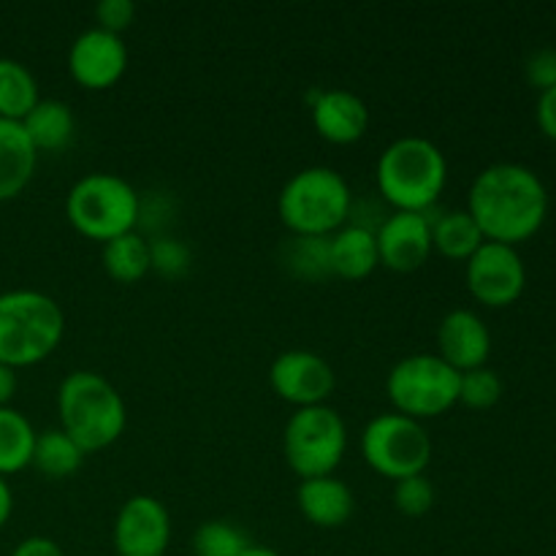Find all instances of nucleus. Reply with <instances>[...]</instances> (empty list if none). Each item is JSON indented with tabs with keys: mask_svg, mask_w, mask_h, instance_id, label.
<instances>
[{
	"mask_svg": "<svg viewBox=\"0 0 556 556\" xmlns=\"http://www.w3.org/2000/svg\"><path fill=\"white\" fill-rule=\"evenodd\" d=\"M467 212L486 242H527L548 217V190L532 168L521 163H492L483 168L467 193Z\"/></svg>",
	"mask_w": 556,
	"mask_h": 556,
	"instance_id": "nucleus-1",
	"label": "nucleus"
},
{
	"mask_svg": "<svg viewBox=\"0 0 556 556\" xmlns=\"http://www.w3.org/2000/svg\"><path fill=\"white\" fill-rule=\"evenodd\" d=\"M375 182L394 212H432L448 182V161L434 141L402 136L380 152Z\"/></svg>",
	"mask_w": 556,
	"mask_h": 556,
	"instance_id": "nucleus-2",
	"label": "nucleus"
},
{
	"mask_svg": "<svg viewBox=\"0 0 556 556\" xmlns=\"http://www.w3.org/2000/svg\"><path fill=\"white\" fill-rule=\"evenodd\" d=\"M58 416L60 429L85 454L114 445L128 427L123 394L92 369L65 375L58 389Z\"/></svg>",
	"mask_w": 556,
	"mask_h": 556,
	"instance_id": "nucleus-3",
	"label": "nucleus"
},
{
	"mask_svg": "<svg viewBox=\"0 0 556 556\" xmlns=\"http://www.w3.org/2000/svg\"><path fill=\"white\" fill-rule=\"evenodd\" d=\"M65 334L63 307L41 291L0 293V364L33 367L60 348Z\"/></svg>",
	"mask_w": 556,
	"mask_h": 556,
	"instance_id": "nucleus-4",
	"label": "nucleus"
},
{
	"mask_svg": "<svg viewBox=\"0 0 556 556\" xmlns=\"http://www.w3.org/2000/svg\"><path fill=\"white\" fill-rule=\"evenodd\" d=\"M277 215L296 237H331L353 215L351 185L337 168H302L282 185Z\"/></svg>",
	"mask_w": 556,
	"mask_h": 556,
	"instance_id": "nucleus-5",
	"label": "nucleus"
},
{
	"mask_svg": "<svg viewBox=\"0 0 556 556\" xmlns=\"http://www.w3.org/2000/svg\"><path fill=\"white\" fill-rule=\"evenodd\" d=\"M139 204L141 195L119 174L92 172L65 195V217L76 233L106 244L139 228Z\"/></svg>",
	"mask_w": 556,
	"mask_h": 556,
	"instance_id": "nucleus-6",
	"label": "nucleus"
},
{
	"mask_svg": "<svg viewBox=\"0 0 556 556\" xmlns=\"http://www.w3.org/2000/svg\"><path fill=\"white\" fill-rule=\"evenodd\" d=\"M459 378L462 372L445 364L438 353H413L391 367L386 394L394 413L424 424L459 405Z\"/></svg>",
	"mask_w": 556,
	"mask_h": 556,
	"instance_id": "nucleus-7",
	"label": "nucleus"
},
{
	"mask_svg": "<svg viewBox=\"0 0 556 556\" xmlns=\"http://www.w3.org/2000/svg\"><path fill=\"white\" fill-rule=\"evenodd\" d=\"M348 427L340 413L329 405L299 407L282 432V454L288 467L302 481L334 476L345 459Z\"/></svg>",
	"mask_w": 556,
	"mask_h": 556,
	"instance_id": "nucleus-8",
	"label": "nucleus"
},
{
	"mask_svg": "<svg viewBox=\"0 0 556 556\" xmlns=\"http://www.w3.org/2000/svg\"><path fill=\"white\" fill-rule=\"evenodd\" d=\"M362 454L378 476L396 483L427 472L432 462V438L421 421H413L402 413H383L364 427Z\"/></svg>",
	"mask_w": 556,
	"mask_h": 556,
	"instance_id": "nucleus-9",
	"label": "nucleus"
},
{
	"mask_svg": "<svg viewBox=\"0 0 556 556\" xmlns=\"http://www.w3.org/2000/svg\"><path fill=\"white\" fill-rule=\"evenodd\" d=\"M467 291L472 299L492 309L510 307L527 288V266L519 250L510 244L483 242L478 253L467 261Z\"/></svg>",
	"mask_w": 556,
	"mask_h": 556,
	"instance_id": "nucleus-10",
	"label": "nucleus"
},
{
	"mask_svg": "<svg viewBox=\"0 0 556 556\" xmlns=\"http://www.w3.org/2000/svg\"><path fill=\"white\" fill-rule=\"evenodd\" d=\"M117 556H166L172 543V516L150 494H134L117 510L112 530Z\"/></svg>",
	"mask_w": 556,
	"mask_h": 556,
	"instance_id": "nucleus-11",
	"label": "nucleus"
},
{
	"mask_svg": "<svg viewBox=\"0 0 556 556\" xmlns=\"http://www.w3.org/2000/svg\"><path fill=\"white\" fill-rule=\"evenodd\" d=\"M269 386L282 402L299 410V407L326 405V400L334 394L337 375L324 356L293 348L271 362Z\"/></svg>",
	"mask_w": 556,
	"mask_h": 556,
	"instance_id": "nucleus-12",
	"label": "nucleus"
},
{
	"mask_svg": "<svg viewBox=\"0 0 556 556\" xmlns=\"http://www.w3.org/2000/svg\"><path fill=\"white\" fill-rule=\"evenodd\" d=\"M375 239H378L380 266L400 275L421 269L434 253L432 212H391L380 220Z\"/></svg>",
	"mask_w": 556,
	"mask_h": 556,
	"instance_id": "nucleus-13",
	"label": "nucleus"
},
{
	"mask_svg": "<svg viewBox=\"0 0 556 556\" xmlns=\"http://www.w3.org/2000/svg\"><path fill=\"white\" fill-rule=\"evenodd\" d=\"M71 79L85 90H109L128 71V49L123 36L90 27L79 33L68 49Z\"/></svg>",
	"mask_w": 556,
	"mask_h": 556,
	"instance_id": "nucleus-14",
	"label": "nucleus"
},
{
	"mask_svg": "<svg viewBox=\"0 0 556 556\" xmlns=\"http://www.w3.org/2000/svg\"><path fill=\"white\" fill-rule=\"evenodd\" d=\"M438 356L456 372L486 367L492 356V331L472 309H451L438 326Z\"/></svg>",
	"mask_w": 556,
	"mask_h": 556,
	"instance_id": "nucleus-15",
	"label": "nucleus"
},
{
	"mask_svg": "<svg viewBox=\"0 0 556 556\" xmlns=\"http://www.w3.org/2000/svg\"><path fill=\"white\" fill-rule=\"evenodd\" d=\"M309 119L320 139L348 147L367 134L369 109L351 90H315L309 96Z\"/></svg>",
	"mask_w": 556,
	"mask_h": 556,
	"instance_id": "nucleus-16",
	"label": "nucleus"
},
{
	"mask_svg": "<svg viewBox=\"0 0 556 556\" xmlns=\"http://www.w3.org/2000/svg\"><path fill=\"white\" fill-rule=\"evenodd\" d=\"M296 505L304 519L320 530H337L348 525L356 508L351 486L337 476L307 478L296 489Z\"/></svg>",
	"mask_w": 556,
	"mask_h": 556,
	"instance_id": "nucleus-17",
	"label": "nucleus"
},
{
	"mask_svg": "<svg viewBox=\"0 0 556 556\" xmlns=\"http://www.w3.org/2000/svg\"><path fill=\"white\" fill-rule=\"evenodd\" d=\"M329 258L331 277H342L351 282L364 280L380 266L375 231L369 226L348 223L329 237Z\"/></svg>",
	"mask_w": 556,
	"mask_h": 556,
	"instance_id": "nucleus-18",
	"label": "nucleus"
},
{
	"mask_svg": "<svg viewBox=\"0 0 556 556\" xmlns=\"http://www.w3.org/2000/svg\"><path fill=\"white\" fill-rule=\"evenodd\" d=\"M38 152L22 123L0 119V204L16 199L36 174Z\"/></svg>",
	"mask_w": 556,
	"mask_h": 556,
	"instance_id": "nucleus-19",
	"label": "nucleus"
},
{
	"mask_svg": "<svg viewBox=\"0 0 556 556\" xmlns=\"http://www.w3.org/2000/svg\"><path fill=\"white\" fill-rule=\"evenodd\" d=\"M22 128H25L36 152H63L74 141L76 119L65 101L41 98L22 119Z\"/></svg>",
	"mask_w": 556,
	"mask_h": 556,
	"instance_id": "nucleus-20",
	"label": "nucleus"
},
{
	"mask_svg": "<svg viewBox=\"0 0 556 556\" xmlns=\"http://www.w3.org/2000/svg\"><path fill=\"white\" fill-rule=\"evenodd\" d=\"M483 242L486 239H483L481 228H478V223L472 220L467 210L440 212V215L432 217V248L443 258L465 261L467 264Z\"/></svg>",
	"mask_w": 556,
	"mask_h": 556,
	"instance_id": "nucleus-21",
	"label": "nucleus"
},
{
	"mask_svg": "<svg viewBox=\"0 0 556 556\" xmlns=\"http://www.w3.org/2000/svg\"><path fill=\"white\" fill-rule=\"evenodd\" d=\"M101 261L103 269H106V275L112 277L114 282L134 286V282L144 280L152 271L150 239H144V233L139 231L123 233V237L103 244Z\"/></svg>",
	"mask_w": 556,
	"mask_h": 556,
	"instance_id": "nucleus-22",
	"label": "nucleus"
},
{
	"mask_svg": "<svg viewBox=\"0 0 556 556\" xmlns=\"http://www.w3.org/2000/svg\"><path fill=\"white\" fill-rule=\"evenodd\" d=\"M85 456V451L58 427L36 434V448H33L30 467H36L49 481H65V478H71L79 470Z\"/></svg>",
	"mask_w": 556,
	"mask_h": 556,
	"instance_id": "nucleus-23",
	"label": "nucleus"
},
{
	"mask_svg": "<svg viewBox=\"0 0 556 556\" xmlns=\"http://www.w3.org/2000/svg\"><path fill=\"white\" fill-rule=\"evenodd\" d=\"M280 264L302 282H320L331 277L329 237H291L280 248Z\"/></svg>",
	"mask_w": 556,
	"mask_h": 556,
	"instance_id": "nucleus-24",
	"label": "nucleus"
},
{
	"mask_svg": "<svg viewBox=\"0 0 556 556\" xmlns=\"http://www.w3.org/2000/svg\"><path fill=\"white\" fill-rule=\"evenodd\" d=\"M36 429L14 407H0V476H14L33 462Z\"/></svg>",
	"mask_w": 556,
	"mask_h": 556,
	"instance_id": "nucleus-25",
	"label": "nucleus"
},
{
	"mask_svg": "<svg viewBox=\"0 0 556 556\" xmlns=\"http://www.w3.org/2000/svg\"><path fill=\"white\" fill-rule=\"evenodd\" d=\"M38 101V81L30 68L14 58H0V119L22 123Z\"/></svg>",
	"mask_w": 556,
	"mask_h": 556,
	"instance_id": "nucleus-26",
	"label": "nucleus"
},
{
	"mask_svg": "<svg viewBox=\"0 0 556 556\" xmlns=\"http://www.w3.org/2000/svg\"><path fill=\"white\" fill-rule=\"evenodd\" d=\"M248 546L250 538L237 525L223 519L204 521L193 535L195 556H242Z\"/></svg>",
	"mask_w": 556,
	"mask_h": 556,
	"instance_id": "nucleus-27",
	"label": "nucleus"
},
{
	"mask_svg": "<svg viewBox=\"0 0 556 556\" xmlns=\"http://www.w3.org/2000/svg\"><path fill=\"white\" fill-rule=\"evenodd\" d=\"M503 396V380L494 369L481 367L462 372L459 378V405L470 407V410H489Z\"/></svg>",
	"mask_w": 556,
	"mask_h": 556,
	"instance_id": "nucleus-28",
	"label": "nucleus"
},
{
	"mask_svg": "<svg viewBox=\"0 0 556 556\" xmlns=\"http://www.w3.org/2000/svg\"><path fill=\"white\" fill-rule=\"evenodd\" d=\"M394 505L407 519L427 516L434 505V486L427 476H410L394 483Z\"/></svg>",
	"mask_w": 556,
	"mask_h": 556,
	"instance_id": "nucleus-29",
	"label": "nucleus"
},
{
	"mask_svg": "<svg viewBox=\"0 0 556 556\" xmlns=\"http://www.w3.org/2000/svg\"><path fill=\"white\" fill-rule=\"evenodd\" d=\"M150 258L152 271L168 277V280H177L190 269V250L174 237L150 239Z\"/></svg>",
	"mask_w": 556,
	"mask_h": 556,
	"instance_id": "nucleus-30",
	"label": "nucleus"
},
{
	"mask_svg": "<svg viewBox=\"0 0 556 556\" xmlns=\"http://www.w3.org/2000/svg\"><path fill=\"white\" fill-rule=\"evenodd\" d=\"M136 20V5L134 0H101L96 5V27L101 30L114 33V36H123Z\"/></svg>",
	"mask_w": 556,
	"mask_h": 556,
	"instance_id": "nucleus-31",
	"label": "nucleus"
},
{
	"mask_svg": "<svg viewBox=\"0 0 556 556\" xmlns=\"http://www.w3.org/2000/svg\"><path fill=\"white\" fill-rule=\"evenodd\" d=\"M525 76L535 90L546 92L556 87V49L543 47L527 58L525 63Z\"/></svg>",
	"mask_w": 556,
	"mask_h": 556,
	"instance_id": "nucleus-32",
	"label": "nucleus"
},
{
	"mask_svg": "<svg viewBox=\"0 0 556 556\" xmlns=\"http://www.w3.org/2000/svg\"><path fill=\"white\" fill-rule=\"evenodd\" d=\"M535 119H538V128H541V134L546 136V139L556 141V87L541 92V98H538Z\"/></svg>",
	"mask_w": 556,
	"mask_h": 556,
	"instance_id": "nucleus-33",
	"label": "nucleus"
},
{
	"mask_svg": "<svg viewBox=\"0 0 556 556\" xmlns=\"http://www.w3.org/2000/svg\"><path fill=\"white\" fill-rule=\"evenodd\" d=\"M11 556H65V554L63 548H60V543H54L52 538L30 535L22 543H16V548L11 552Z\"/></svg>",
	"mask_w": 556,
	"mask_h": 556,
	"instance_id": "nucleus-34",
	"label": "nucleus"
},
{
	"mask_svg": "<svg viewBox=\"0 0 556 556\" xmlns=\"http://www.w3.org/2000/svg\"><path fill=\"white\" fill-rule=\"evenodd\" d=\"M16 386H20V380H16V369L0 364V407H9V402L14 400L16 394Z\"/></svg>",
	"mask_w": 556,
	"mask_h": 556,
	"instance_id": "nucleus-35",
	"label": "nucleus"
},
{
	"mask_svg": "<svg viewBox=\"0 0 556 556\" xmlns=\"http://www.w3.org/2000/svg\"><path fill=\"white\" fill-rule=\"evenodd\" d=\"M11 510H14V494H11L9 481L0 476V527H5V521L11 519Z\"/></svg>",
	"mask_w": 556,
	"mask_h": 556,
	"instance_id": "nucleus-36",
	"label": "nucleus"
},
{
	"mask_svg": "<svg viewBox=\"0 0 556 556\" xmlns=\"http://www.w3.org/2000/svg\"><path fill=\"white\" fill-rule=\"evenodd\" d=\"M242 556H282V554H277L275 548H269V546H258V543H250L248 552H244Z\"/></svg>",
	"mask_w": 556,
	"mask_h": 556,
	"instance_id": "nucleus-37",
	"label": "nucleus"
}]
</instances>
